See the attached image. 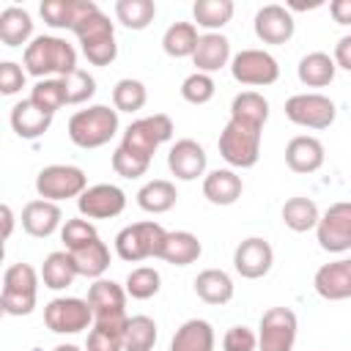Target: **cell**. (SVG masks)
<instances>
[{"label":"cell","instance_id":"1","mask_svg":"<svg viewBox=\"0 0 351 351\" xmlns=\"http://www.w3.org/2000/svg\"><path fill=\"white\" fill-rule=\"evenodd\" d=\"M22 66L27 74L38 80H52V77H66L77 66V49L60 38V36H36L22 55Z\"/></svg>","mask_w":351,"mask_h":351},{"label":"cell","instance_id":"2","mask_svg":"<svg viewBox=\"0 0 351 351\" xmlns=\"http://www.w3.org/2000/svg\"><path fill=\"white\" fill-rule=\"evenodd\" d=\"M118 134V110L107 104H90L69 118V140L77 148H101Z\"/></svg>","mask_w":351,"mask_h":351},{"label":"cell","instance_id":"3","mask_svg":"<svg viewBox=\"0 0 351 351\" xmlns=\"http://www.w3.org/2000/svg\"><path fill=\"white\" fill-rule=\"evenodd\" d=\"M82 47V55L88 58V63L93 66H110L118 58V44H115V27L110 22V16L96 8L90 11L82 22L74 25L71 30Z\"/></svg>","mask_w":351,"mask_h":351},{"label":"cell","instance_id":"4","mask_svg":"<svg viewBox=\"0 0 351 351\" xmlns=\"http://www.w3.org/2000/svg\"><path fill=\"white\" fill-rule=\"evenodd\" d=\"M261 134H263L261 126L230 118L225 123V129L219 132V140H217L219 156L230 167H239V170L255 167L261 159Z\"/></svg>","mask_w":351,"mask_h":351},{"label":"cell","instance_id":"5","mask_svg":"<svg viewBox=\"0 0 351 351\" xmlns=\"http://www.w3.org/2000/svg\"><path fill=\"white\" fill-rule=\"evenodd\" d=\"M38 274L30 263H11L3 274L0 310L5 315H30L36 310Z\"/></svg>","mask_w":351,"mask_h":351},{"label":"cell","instance_id":"6","mask_svg":"<svg viewBox=\"0 0 351 351\" xmlns=\"http://www.w3.org/2000/svg\"><path fill=\"white\" fill-rule=\"evenodd\" d=\"M173 137V121L170 115L165 112H154V115H145V118H137L126 126L123 132V140H121V148L134 154L137 159L143 162H151L154 159V151L167 143Z\"/></svg>","mask_w":351,"mask_h":351},{"label":"cell","instance_id":"7","mask_svg":"<svg viewBox=\"0 0 351 351\" xmlns=\"http://www.w3.org/2000/svg\"><path fill=\"white\" fill-rule=\"evenodd\" d=\"M167 239V230L159 222H134L118 230L115 236V252L126 263H140L145 258H159L162 244Z\"/></svg>","mask_w":351,"mask_h":351},{"label":"cell","instance_id":"8","mask_svg":"<svg viewBox=\"0 0 351 351\" xmlns=\"http://www.w3.org/2000/svg\"><path fill=\"white\" fill-rule=\"evenodd\" d=\"M85 189H88V176L77 165H47L36 176V192L41 200L60 203L69 197H80Z\"/></svg>","mask_w":351,"mask_h":351},{"label":"cell","instance_id":"9","mask_svg":"<svg viewBox=\"0 0 351 351\" xmlns=\"http://www.w3.org/2000/svg\"><path fill=\"white\" fill-rule=\"evenodd\" d=\"M44 324L55 335H77L93 324V310L88 299L80 296H58L44 307Z\"/></svg>","mask_w":351,"mask_h":351},{"label":"cell","instance_id":"10","mask_svg":"<svg viewBox=\"0 0 351 351\" xmlns=\"http://www.w3.org/2000/svg\"><path fill=\"white\" fill-rule=\"evenodd\" d=\"M230 74L239 85L266 88L280 80V63L266 49H241L230 60Z\"/></svg>","mask_w":351,"mask_h":351},{"label":"cell","instance_id":"11","mask_svg":"<svg viewBox=\"0 0 351 351\" xmlns=\"http://www.w3.org/2000/svg\"><path fill=\"white\" fill-rule=\"evenodd\" d=\"M296 313L291 307H269L258 326V351H293L296 343Z\"/></svg>","mask_w":351,"mask_h":351},{"label":"cell","instance_id":"12","mask_svg":"<svg viewBox=\"0 0 351 351\" xmlns=\"http://www.w3.org/2000/svg\"><path fill=\"white\" fill-rule=\"evenodd\" d=\"M337 107L324 93H293L285 101V118L304 129H329L335 123Z\"/></svg>","mask_w":351,"mask_h":351},{"label":"cell","instance_id":"13","mask_svg":"<svg viewBox=\"0 0 351 351\" xmlns=\"http://www.w3.org/2000/svg\"><path fill=\"white\" fill-rule=\"evenodd\" d=\"M315 239L321 244V250L326 252H348L351 250V200H340V203H332L318 225H315Z\"/></svg>","mask_w":351,"mask_h":351},{"label":"cell","instance_id":"14","mask_svg":"<svg viewBox=\"0 0 351 351\" xmlns=\"http://www.w3.org/2000/svg\"><path fill=\"white\" fill-rule=\"evenodd\" d=\"M80 217L85 219H112L126 208V192L115 184H93L77 197Z\"/></svg>","mask_w":351,"mask_h":351},{"label":"cell","instance_id":"15","mask_svg":"<svg viewBox=\"0 0 351 351\" xmlns=\"http://www.w3.org/2000/svg\"><path fill=\"white\" fill-rule=\"evenodd\" d=\"M271 266H274V250L261 236H250L239 241V247L233 250V269L244 280H261L271 271Z\"/></svg>","mask_w":351,"mask_h":351},{"label":"cell","instance_id":"16","mask_svg":"<svg viewBox=\"0 0 351 351\" xmlns=\"http://www.w3.org/2000/svg\"><path fill=\"white\" fill-rule=\"evenodd\" d=\"M255 36L263 41V44H288L293 38V30H296V22H293V14L280 5V3H269L263 8H258L255 14Z\"/></svg>","mask_w":351,"mask_h":351},{"label":"cell","instance_id":"17","mask_svg":"<svg viewBox=\"0 0 351 351\" xmlns=\"http://www.w3.org/2000/svg\"><path fill=\"white\" fill-rule=\"evenodd\" d=\"M206 165H208V156H206V148L192 140V137H181L170 145L167 151V167L170 173L178 178V181H195L206 173Z\"/></svg>","mask_w":351,"mask_h":351},{"label":"cell","instance_id":"18","mask_svg":"<svg viewBox=\"0 0 351 351\" xmlns=\"http://www.w3.org/2000/svg\"><path fill=\"white\" fill-rule=\"evenodd\" d=\"M126 288L118 285L115 280H93L88 288V304L93 310V321H107V318H126Z\"/></svg>","mask_w":351,"mask_h":351},{"label":"cell","instance_id":"19","mask_svg":"<svg viewBox=\"0 0 351 351\" xmlns=\"http://www.w3.org/2000/svg\"><path fill=\"white\" fill-rule=\"evenodd\" d=\"M313 288L326 302L351 299V258H337L332 263H324L313 277Z\"/></svg>","mask_w":351,"mask_h":351},{"label":"cell","instance_id":"20","mask_svg":"<svg viewBox=\"0 0 351 351\" xmlns=\"http://www.w3.org/2000/svg\"><path fill=\"white\" fill-rule=\"evenodd\" d=\"M324 159H326L324 143L318 137H313V134H296L285 145V165L293 173H302V176L315 173V170H321Z\"/></svg>","mask_w":351,"mask_h":351},{"label":"cell","instance_id":"21","mask_svg":"<svg viewBox=\"0 0 351 351\" xmlns=\"http://www.w3.org/2000/svg\"><path fill=\"white\" fill-rule=\"evenodd\" d=\"M63 211H60V206L58 203H52V200H30V203H25V208H22V228H25V233L27 236H33V239H47V236H52L55 230H60L63 225Z\"/></svg>","mask_w":351,"mask_h":351},{"label":"cell","instance_id":"22","mask_svg":"<svg viewBox=\"0 0 351 351\" xmlns=\"http://www.w3.org/2000/svg\"><path fill=\"white\" fill-rule=\"evenodd\" d=\"M99 5L93 0H44L41 3V16L49 27L55 30H74L77 22H82L90 11H96Z\"/></svg>","mask_w":351,"mask_h":351},{"label":"cell","instance_id":"23","mask_svg":"<svg viewBox=\"0 0 351 351\" xmlns=\"http://www.w3.org/2000/svg\"><path fill=\"white\" fill-rule=\"evenodd\" d=\"M244 192L241 176L233 167H217L203 178V197L214 206H233Z\"/></svg>","mask_w":351,"mask_h":351},{"label":"cell","instance_id":"24","mask_svg":"<svg viewBox=\"0 0 351 351\" xmlns=\"http://www.w3.org/2000/svg\"><path fill=\"white\" fill-rule=\"evenodd\" d=\"M233 55H230V41L222 33H203L197 41V49L192 55V63L197 66V71L203 74H214L225 66H230Z\"/></svg>","mask_w":351,"mask_h":351},{"label":"cell","instance_id":"25","mask_svg":"<svg viewBox=\"0 0 351 351\" xmlns=\"http://www.w3.org/2000/svg\"><path fill=\"white\" fill-rule=\"evenodd\" d=\"M52 118H55V115L38 110L30 99L16 101V104L11 107V115H8L11 129H14L16 137H22V140H36V137H41V134L52 126Z\"/></svg>","mask_w":351,"mask_h":351},{"label":"cell","instance_id":"26","mask_svg":"<svg viewBox=\"0 0 351 351\" xmlns=\"http://www.w3.org/2000/svg\"><path fill=\"white\" fill-rule=\"evenodd\" d=\"M195 293H197L200 302L219 307V304H228L233 299L236 285H233L228 271H222V269H203L195 277Z\"/></svg>","mask_w":351,"mask_h":351},{"label":"cell","instance_id":"27","mask_svg":"<svg viewBox=\"0 0 351 351\" xmlns=\"http://www.w3.org/2000/svg\"><path fill=\"white\" fill-rule=\"evenodd\" d=\"M214 326L203 318H189L176 329L170 351H214Z\"/></svg>","mask_w":351,"mask_h":351},{"label":"cell","instance_id":"28","mask_svg":"<svg viewBox=\"0 0 351 351\" xmlns=\"http://www.w3.org/2000/svg\"><path fill=\"white\" fill-rule=\"evenodd\" d=\"M38 274H41V280H44V288H49V291H63V288H69V285L80 277L77 263H74V258H71L69 250H55V252H49V255L44 258Z\"/></svg>","mask_w":351,"mask_h":351},{"label":"cell","instance_id":"29","mask_svg":"<svg viewBox=\"0 0 351 351\" xmlns=\"http://www.w3.org/2000/svg\"><path fill=\"white\" fill-rule=\"evenodd\" d=\"M0 41L5 47H27L33 41V16L19 5H5L0 11Z\"/></svg>","mask_w":351,"mask_h":351},{"label":"cell","instance_id":"30","mask_svg":"<svg viewBox=\"0 0 351 351\" xmlns=\"http://www.w3.org/2000/svg\"><path fill=\"white\" fill-rule=\"evenodd\" d=\"M200 255H203V244L189 230H170L165 244H162V252H159V258L173 263V266H189Z\"/></svg>","mask_w":351,"mask_h":351},{"label":"cell","instance_id":"31","mask_svg":"<svg viewBox=\"0 0 351 351\" xmlns=\"http://www.w3.org/2000/svg\"><path fill=\"white\" fill-rule=\"evenodd\" d=\"M335 71H337V63L326 52H307L296 66L299 82L307 88H326L335 80Z\"/></svg>","mask_w":351,"mask_h":351},{"label":"cell","instance_id":"32","mask_svg":"<svg viewBox=\"0 0 351 351\" xmlns=\"http://www.w3.org/2000/svg\"><path fill=\"white\" fill-rule=\"evenodd\" d=\"M126 324H129V315L93 321V329L88 332V340H85V351H123Z\"/></svg>","mask_w":351,"mask_h":351},{"label":"cell","instance_id":"33","mask_svg":"<svg viewBox=\"0 0 351 351\" xmlns=\"http://www.w3.org/2000/svg\"><path fill=\"white\" fill-rule=\"evenodd\" d=\"M176 200H178L176 184L167 178H154L137 189V206L148 214H165L176 206Z\"/></svg>","mask_w":351,"mask_h":351},{"label":"cell","instance_id":"34","mask_svg":"<svg viewBox=\"0 0 351 351\" xmlns=\"http://www.w3.org/2000/svg\"><path fill=\"white\" fill-rule=\"evenodd\" d=\"M71 258L77 263L80 277H90V280H101L104 271L110 269V247L101 239L88 241L85 247L71 250Z\"/></svg>","mask_w":351,"mask_h":351},{"label":"cell","instance_id":"35","mask_svg":"<svg viewBox=\"0 0 351 351\" xmlns=\"http://www.w3.org/2000/svg\"><path fill=\"white\" fill-rule=\"evenodd\" d=\"M197 25L195 22H173L162 36V49L170 58H192L197 49Z\"/></svg>","mask_w":351,"mask_h":351},{"label":"cell","instance_id":"36","mask_svg":"<svg viewBox=\"0 0 351 351\" xmlns=\"http://www.w3.org/2000/svg\"><path fill=\"white\" fill-rule=\"evenodd\" d=\"M282 222L285 228H291L293 233H307V230H315L318 219H321V211L315 206V200L310 197H288L282 203Z\"/></svg>","mask_w":351,"mask_h":351},{"label":"cell","instance_id":"37","mask_svg":"<svg viewBox=\"0 0 351 351\" xmlns=\"http://www.w3.org/2000/svg\"><path fill=\"white\" fill-rule=\"evenodd\" d=\"M233 0H195L192 3V16L197 27H206L208 33H219L233 19Z\"/></svg>","mask_w":351,"mask_h":351},{"label":"cell","instance_id":"38","mask_svg":"<svg viewBox=\"0 0 351 351\" xmlns=\"http://www.w3.org/2000/svg\"><path fill=\"white\" fill-rule=\"evenodd\" d=\"M230 118L244 121V123H255V126H266L269 121V101L263 93L258 90H241L233 96L230 101Z\"/></svg>","mask_w":351,"mask_h":351},{"label":"cell","instance_id":"39","mask_svg":"<svg viewBox=\"0 0 351 351\" xmlns=\"http://www.w3.org/2000/svg\"><path fill=\"white\" fill-rule=\"evenodd\" d=\"M156 337L159 329L151 315H132L123 335V351H154Z\"/></svg>","mask_w":351,"mask_h":351},{"label":"cell","instance_id":"40","mask_svg":"<svg viewBox=\"0 0 351 351\" xmlns=\"http://www.w3.org/2000/svg\"><path fill=\"white\" fill-rule=\"evenodd\" d=\"M156 16L154 0H118L115 3V19L129 30H145Z\"/></svg>","mask_w":351,"mask_h":351},{"label":"cell","instance_id":"41","mask_svg":"<svg viewBox=\"0 0 351 351\" xmlns=\"http://www.w3.org/2000/svg\"><path fill=\"white\" fill-rule=\"evenodd\" d=\"M148 101V90L140 80H132V77H123L115 82L112 88V107L118 112H137L143 110Z\"/></svg>","mask_w":351,"mask_h":351},{"label":"cell","instance_id":"42","mask_svg":"<svg viewBox=\"0 0 351 351\" xmlns=\"http://www.w3.org/2000/svg\"><path fill=\"white\" fill-rule=\"evenodd\" d=\"M30 101H33L38 110L55 115V112L66 104V88H63V80H60V77L38 80V82L33 85V90H30Z\"/></svg>","mask_w":351,"mask_h":351},{"label":"cell","instance_id":"43","mask_svg":"<svg viewBox=\"0 0 351 351\" xmlns=\"http://www.w3.org/2000/svg\"><path fill=\"white\" fill-rule=\"evenodd\" d=\"M123 288H126V293H129L132 299L145 302V299H151V296L159 293V288H162V277H159V271H156L154 266H137V269L129 271Z\"/></svg>","mask_w":351,"mask_h":351},{"label":"cell","instance_id":"44","mask_svg":"<svg viewBox=\"0 0 351 351\" xmlns=\"http://www.w3.org/2000/svg\"><path fill=\"white\" fill-rule=\"evenodd\" d=\"M217 93V82L211 74H203V71H192L184 82H181V96L184 101L189 104H208Z\"/></svg>","mask_w":351,"mask_h":351},{"label":"cell","instance_id":"45","mask_svg":"<svg viewBox=\"0 0 351 351\" xmlns=\"http://www.w3.org/2000/svg\"><path fill=\"white\" fill-rule=\"evenodd\" d=\"M66 88V104H85L96 93V80L85 69H74L71 74L60 77Z\"/></svg>","mask_w":351,"mask_h":351},{"label":"cell","instance_id":"46","mask_svg":"<svg viewBox=\"0 0 351 351\" xmlns=\"http://www.w3.org/2000/svg\"><path fill=\"white\" fill-rule=\"evenodd\" d=\"M93 239H99V233H96L93 222H90V219H85V217L66 219V222H63V228H60V241L66 244V250H69V252H71V250H77V247H85V244H88V241H93Z\"/></svg>","mask_w":351,"mask_h":351},{"label":"cell","instance_id":"47","mask_svg":"<svg viewBox=\"0 0 351 351\" xmlns=\"http://www.w3.org/2000/svg\"><path fill=\"white\" fill-rule=\"evenodd\" d=\"M148 167H151V162L137 159L134 154L123 151L121 145L112 151V170H115L121 178H140V176H145V173H148Z\"/></svg>","mask_w":351,"mask_h":351},{"label":"cell","instance_id":"48","mask_svg":"<svg viewBox=\"0 0 351 351\" xmlns=\"http://www.w3.org/2000/svg\"><path fill=\"white\" fill-rule=\"evenodd\" d=\"M222 351H258V335L244 324L230 326L222 337Z\"/></svg>","mask_w":351,"mask_h":351},{"label":"cell","instance_id":"49","mask_svg":"<svg viewBox=\"0 0 351 351\" xmlns=\"http://www.w3.org/2000/svg\"><path fill=\"white\" fill-rule=\"evenodd\" d=\"M25 69L14 60H3L0 63V93L3 96H14L25 88Z\"/></svg>","mask_w":351,"mask_h":351},{"label":"cell","instance_id":"50","mask_svg":"<svg viewBox=\"0 0 351 351\" xmlns=\"http://www.w3.org/2000/svg\"><path fill=\"white\" fill-rule=\"evenodd\" d=\"M335 63H337V69H346V71H351V33L348 36H343L337 44H335Z\"/></svg>","mask_w":351,"mask_h":351},{"label":"cell","instance_id":"51","mask_svg":"<svg viewBox=\"0 0 351 351\" xmlns=\"http://www.w3.org/2000/svg\"><path fill=\"white\" fill-rule=\"evenodd\" d=\"M329 14L337 25H351V0H332Z\"/></svg>","mask_w":351,"mask_h":351},{"label":"cell","instance_id":"52","mask_svg":"<svg viewBox=\"0 0 351 351\" xmlns=\"http://www.w3.org/2000/svg\"><path fill=\"white\" fill-rule=\"evenodd\" d=\"M0 214H3V239H11V230H14V211H11V206L3 203Z\"/></svg>","mask_w":351,"mask_h":351},{"label":"cell","instance_id":"53","mask_svg":"<svg viewBox=\"0 0 351 351\" xmlns=\"http://www.w3.org/2000/svg\"><path fill=\"white\" fill-rule=\"evenodd\" d=\"M318 5H324L321 0H310V3H296V0H291L288 3V11H307V8H318Z\"/></svg>","mask_w":351,"mask_h":351},{"label":"cell","instance_id":"54","mask_svg":"<svg viewBox=\"0 0 351 351\" xmlns=\"http://www.w3.org/2000/svg\"><path fill=\"white\" fill-rule=\"evenodd\" d=\"M52 351H82L80 346H74V343H60V346H55Z\"/></svg>","mask_w":351,"mask_h":351}]
</instances>
